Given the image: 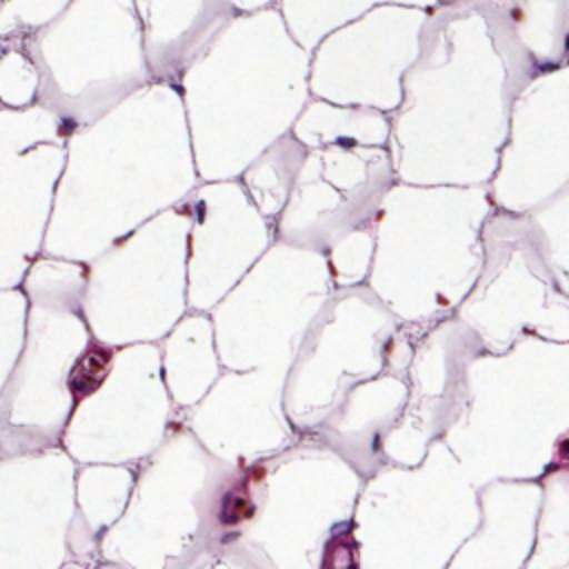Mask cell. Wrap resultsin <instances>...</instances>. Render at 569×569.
<instances>
[{
	"label": "cell",
	"instance_id": "cell-1",
	"mask_svg": "<svg viewBox=\"0 0 569 569\" xmlns=\"http://www.w3.org/2000/svg\"><path fill=\"white\" fill-rule=\"evenodd\" d=\"M109 362H111V351L100 347V345H93L89 347L76 362V367L71 369L69 378H67V387L73 396L76 402H80L82 398H87L89 393H93L104 376H107V369H109Z\"/></svg>",
	"mask_w": 569,
	"mask_h": 569
},
{
	"label": "cell",
	"instance_id": "cell-2",
	"mask_svg": "<svg viewBox=\"0 0 569 569\" xmlns=\"http://www.w3.org/2000/svg\"><path fill=\"white\" fill-rule=\"evenodd\" d=\"M253 513V507L249 502L247 496H240V493H229L222 502V509H220V520L224 525H236L240 520H247L249 516Z\"/></svg>",
	"mask_w": 569,
	"mask_h": 569
}]
</instances>
